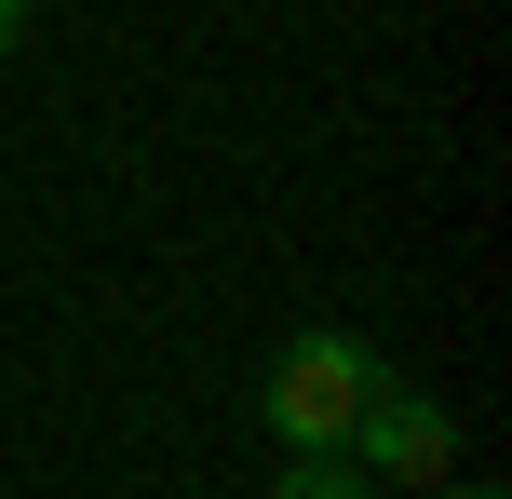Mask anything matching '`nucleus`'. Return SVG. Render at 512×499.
Instances as JSON below:
<instances>
[{
  "label": "nucleus",
  "mask_w": 512,
  "mask_h": 499,
  "mask_svg": "<svg viewBox=\"0 0 512 499\" xmlns=\"http://www.w3.org/2000/svg\"><path fill=\"white\" fill-rule=\"evenodd\" d=\"M364 392H378V351L351 338V324H310V338L270 351V378H256V419L283 432V459H337L364 419Z\"/></svg>",
  "instance_id": "1"
},
{
  "label": "nucleus",
  "mask_w": 512,
  "mask_h": 499,
  "mask_svg": "<svg viewBox=\"0 0 512 499\" xmlns=\"http://www.w3.org/2000/svg\"><path fill=\"white\" fill-rule=\"evenodd\" d=\"M337 459H364L378 486H445V459H459V419L378 365V392H364V419H351V446H337Z\"/></svg>",
  "instance_id": "2"
},
{
  "label": "nucleus",
  "mask_w": 512,
  "mask_h": 499,
  "mask_svg": "<svg viewBox=\"0 0 512 499\" xmlns=\"http://www.w3.org/2000/svg\"><path fill=\"white\" fill-rule=\"evenodd\" d=\"M270 499H378V473H364V459H283Z\"/></svg>",
  "instance_id": "3"
},
{
  "label": "nucleus",
  "mask_w": 512,
  "mask_h": 499,
  "mask_svg": "<svg viewBox=\"0 0 512 499\" xmlns=\"http://www.w3.org/2000/svg\"><path fill=\"white\" fill-rule=\"evenodd\" d=\"M14 41H27V0H0V54H14Z\"/></svg>",
  "instance_id": "4"
},
{
  "label": "nucleus",
  "mask_w": 512,
  "mask_h": 499,
  "mask_svg": "<svg viewBox=\"0 0 512 499\" xmlns=\"http://www.w3.org/2000/svg\"><path fill=\"white\" fill-rule=\"evenodd\" d=\"M445 499H499V486H445Z\"/></svg>",
  "instance_id": "5"
}]
</instances>
